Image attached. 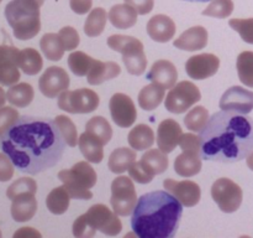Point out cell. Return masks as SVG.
Wrapping results in <instances>:
<instances>
[{"label": "cell", "instance_id": "cell-56", "mask_svg": "<svg viewBox=\"0 0 253 238\" xmlns=\"http://www.w3.org/2000/svg\"><path fill=\"white\" fill-rule=\"evenodd\" d=\"M35 1H36V2H37V4H39V5H40V6H41V5H42V4H43V2H44V0H35Z\"/></svg>", "mask_w": 253, "mask_h": 238}, {"label": "cell", "instance_id": "cell-30", "mask_svg": "<svg viewBox=\"0 0 253 238\" xmlns=\"http://www.w3.org/2000/svg\"><path fill=\"white\" fill-rule=\"evenodd\" d=\"M35 91L31 84L22 83L14 84L6 92V99L10 104L17 108H25L34 101Z\"/></svg>", "mask_w": 253, "mask_h": 238}, {"label": "cell", "instance_id": "cell-53", "mask_svg": "<svg viewBox=\"0 0 253 238\" xmlns=\"http://www.w3.org/2000/svg\"><path fill=\"white\" fill-rule=\"evenodd\" d=\"M6 101H7V99H6V93H5L4 89H2L1 87H0V108H1V107H4L5 102H6Z\"/></svg>", "mask_w": 253, "mask_h": 238}, {"label": "cell", "instance_id": "cell-1", "mask_svg": "<svg viewBox=\"0 0 253 238\" xmlns=\"http://www.w3.org/2000/svg\"><path fill=\"white\" fill-rule=\"evenodd\" d=\"M67 143L56 120L22 116L0 135V148L24 174H37L53 168L63 156Z\"/></svg>", "mask_w": 253, "mask_h": 238}, {"label": "cell", "instance_id": "cell-9", "mask_svg": "<svg viewBox=\"0 0 253 238\" xmlns=\"http://www.w3.org/2000/svg\"><path fill=\"white\" fill-rule=\"evenodd\" d=\"M137 201V193L131 178L119 176L111 182L110 203L116 215L123 217L130 216Z\"/></svg>", "mask_w": 253, "mask_h": 238}, {"label": "cell", "instance_id": "cell-27", "mask_svg": "<svg viewBox=\"0 0 253 238\" xmlns=\"http://www.w3.org/2000/svg\"><path fill=\"white\" fill-rule=\"evenodd\" d=\"M127 140L133 150H146V149H150L155 143V133L151 126L146 124H137L128 133Z\"/></svg>", "mask_w": 253, "mask_h": 238}, {"label": "cell", "instance_id": "cell-34", "mask_svg": "<svg viewBox=\"0 0 253 238\" xmlns=\"http://www.w3.org/2000/svg\"><path fill=\"white\" fill-rule=\"evenodd\" d=\"M40 47H41L42 52L46 56L47 60L49 61H59L64 55V47L62 45L61 39H59L58 34H44L42 36L41 41H40Z\"/></svg>", "mask_w": 253, "mask_h": 238}, {"label": "cell", "instance_id": "cell-12", "mask_svg": "<svg viewBox=\"0 0 253 238\" xmlns=\"http://www.w3.org/2000/svg\"><path fill=\"white\" fill-rule=\"evenodd\" d=\"M71 84L68 73L64 68L51 66L43 72L39 79V88L47 98H56L63 91H67Z\"/></svg>", "mask_w": 253, "mask_h": 238}, {"label": "cell", "instance_id": "cell-38", "mask_svg": "<svg viewBox=\"0 0 253 238\" xmlns=\"http://www.w3.org/2000/svg\"><path fill=\"white\" fill-rule=\"evenodd\" d=\"M209 112L203 106H197L190 109L184 118V124L189 130L202 131L209 120Z\"/></svg>", "mask_w": 253, "mask_h": 238}, {"label": "cell", "instance_id": "cell-51", "mask_svg": "<svg viewBox=\"0 0 253 238\" xmlns=\"http://www.w3.org/2000/svg\"><path fill=\"white\" fill-rule=\"evenodd\" d=\"M19 52V49L12 45H0V62L6 61V60L17 61Z\"/></svg>", "mask_w": 253, "mask_h": 238}, {"label": "cell", "instance_id": "cell-52", "mask_svg": "<svg viewBox=\"0 0 253 238\" xmlns=\"http://www.w3.org/2000/svg\"><path fill=\"white\" fill-rule=\"evenodd\" d=\"M14 237H41V233L31 227H24L16 231L14 233Z\"/></svg>", "mask_w": 253, "mask_h": 238}, {"label": "cell", "instance_id": "cell-10", "mask_svg": "<svg viewBox=\"0 0 253 238\" xmlns=\"http://www.w3.org/2000/svg\"><path fill=\"white\" fill-rule=\"evenodd\" d=\"M202 99L199 88L190 81L174 84L165 97V107L173 114H182Z\"/></svg>", "mask_w": 253, "mask_h": 238}, {"label": "cell", "instance_id": "cell-5", "mask_svg": "<svg viewBox=\"0 0 253 238\" xmlns=\"http://www.w3.org/2000/svg\"><path fill=\"white\" fill-rule=\"evenodd\" d=\"M5 17L14 36L21 41L34 39L41 30L40 5L35 0H11L5 6Z\"/></svg>", "mask_w": 253, "mask_h": 238}, {"label": "cell", "instance_id": "cell-16", "mask_svg": "<svg viewBox=\"0 0 253 238\" xmlns=\"http://www.w3.org/2000/svg\"><path fill=\"white\" fill-rule=\"evenodd\" d=\"M163 186L168 192L172 193L185 207H193L198 205L202 197V190L197 182L190 180L175 181L173 178H166Z\"/></svg>", "mask_w": 253, "mask_h": 238}, {"label": "cell", "instance_id": "cell-41", "mask_svg": "<svg viewBox=\"0 0 253 238\" xmlns=\"http://www.w3.org/2000/svg\"><path fill=\"white\" fill-rule=\"evenodd\" d=\"M57 125H58L59 130H61L62 135H63L64 140L68 144L71 148H74V146L78 144V133H77V128L74 125L73 121L68 118L67 116H63V114H59L54 118Z\"/></svg>", "mask_w": 253, "mask_h": 238}, {"label": "cell", "instance_id": "cell-11", "mask_svg": "<svg viewBox=\"0 0 253 238\" xmlns=\"http://www.w3.org/2000/svg\"><path fill=\"white\" fill-rule=\"evenodd\" d=\"M211 197L222 212L234 213L241 206L244 192L235 181L221 178L212 183Z\"/></svg>", "mask_w": 253, "mask_h": 238}, {"label": "cell", "instance_id": "cell-44", "mask_svg": "<svg viewBox=\"0 0 253 238\" xmlns=\"http://www.w3.org/2000/svg\"><path fill=\"white\" fill-rule=\"evenodd\" d=\"M58 35L66 51H73L74 49L78 47L79 42H81L78 31L72 26H64L63 29L59 30Z\"/></svg>", "mask_w": 253, "mask_h": 238}, {"label": "cell", "instance_id": "cell-47", "mask_svg": "<svg viewBox=\"0 0 253 238\" xmlns=\"http://www.w3.org/2000/svg\"><path fill=\"white\" fill-rule=\"evenodd\" d=\"M14 163L11 159L2 151L0 153V181L1 182H6V181L11 180L14 176Z\"/></svg>", "mask_w": 253, "mask_h": 238}, {"label": "cell", "instance_id": "cell-40", "mask_svg": "<svg viewBox=\"0 0 253 238\" xmlns=\"http://www.w3.org/2000/svg\"><path fill=\"white\" fill-rule=\"evenodd\" d=\"M234 11V1L232 0H212L209 6L203 10L202 14L205 16L216 17V19H226Z\"/></svg>", "mask_w": 253, "mask_h": 238}, {"label": "cell", "instance_id": "cell-22", "mask_svg": "<svg viewBox=\"0 0 253 238\" xmlns=\"http://www.w3.org/2000/svg\"><path fill=\"white\" fill-rule=\"evenodd\" d=\"M121 73V68L116 62L99 61L95 60L90 71L86 74V81L91 86H98L105 81L113 79Z\"/></svg>", "mask_w": 253, "mask_h": 238}, {"label": "cell", "instance_id": "cell-48", "mask_svg": "<svg viewBox=\"0 0 253 238\" xmlns=\"http://www.w3.org/2000/svg\"><path fill=\"white\" fill-rule=\"evenodd\" d=\"M179 146L182 150H193L200 153V138L195 134H182L179 140Z\"/></svg>", "mask_w": 253, "mask_h": 238}, {"label": "cell", "instance_id": "cell-8", "mask_svg": "<svg viewBox=\"0 0 253 238\" xmlns=\"http://www.w3.org/2000/svg\"><path fill=\"white\" fill-rule=\"evenodd\" d=\"M100 103L98 93L89 88L63 91L58 97L59 109L71 114H86L95 111Z\"/></svg>", "mask_w": 253, "mask_h": 238}, {"label": "cell", "instance_id": "cell-46", "mask_svg": "<svg viewBox=\"0 0 253 238\" xmlns=\"http://www.w3.org/2000/svg\"><path fill=\"white\" fill-rule=\"evenodd\" d=\"M20 118L19 112L12 107H1L0 108V135L5 133L11 125L16 123Z\"/></svg>", "mask_w": 253, "mask_h": 238}, {"label": "cell", "instance_id": "cell-7", "mask_svg": "<svg viewBox=\"0 0 253 238\" xmlns=\"http://www.w3.org/2000/svg\"><path fill=\"white\" fill-rule=\"evenodd\" d=\"M108 46L123 55V61L130 74L141 76L147 68V59L143 51V44L138 39L126 35H111Z\"/></svg>", "mask_w": 253, "mask_h": 238}, {"label": "cell", "instance_id": "cell-50", "mask_svg": "<svg viewBox=\"0 0 253 238\" xmlns=\"http://www.w3.org/2000/svg\"><path fill=\"white\" fill-rule=\"evenodd\" d=\"M69 6L76 14L84 15L91 10L93 0H69Z\"/></svg>", "mask_w": 253, "mask_h": 238}, {"label": "cell", "instance_id": "cell-54", "mask_svg": "<svg viewBox=\"0 0 253 238\" xmlns=\"http://www.w3.org/2000/svg\"><path fill=\"white\" fill-rule=\"evenodd\" d=\"M246 161H247V166H249L250 169L253 171V150L250 153V155L246 158Z\"/></svg>", "mask_w": 253, "mask_h": 238}, {"label": "cell", "instance_id": "cell-37", "mask_svg": "<svg viewBox=\"0 0 253 238\" xmlns=\"http://www.w3.org/2000/svg\"><path fill=\"white\" fill-rule=\"evenodd\" d=\"M239 78L245 86L253 88V52L244 51L239 55L236 62Z\"/></svg>", "mask_w": 253, "mask_h": 238}, {"label": "cell", "instance_id": "cell-20", "mask_svg": "<svg viewBox=\"0 0 253 238\" xmlns=\"http://www.w3.org/2000/svg\"><path fill=\"white\" fill-rule=\"evenodd\" d=\"M208 30L203 26H193L183 32L178 39L174 40L173 45L183 51H198L207 47Z\"/></svg>", "mask_w": 253, "mask_h": 238}, {"label": "cell", "instance_id": "cell-55", "mask_svg": "<svg viewBox=\"0 0 253 238\" xmlns=\"http://www.w3.org/2000/svg\"><path fill=\"white\" fill-rule=\"evenodd\" d=\"M184 1H190V2H207V1H211V0H184Z\"/></svg>", "mask_w": 253, "mask_h": 238}, {"label": "cell", "instance_id": "cell-45", "mask_svg": "<svg viewBox=\"0 0 253 238\" xmlns=\"http://www.w3.org/2000/svg\"><path fill=\"white\" fill-rule=\"evenodd\" d=\"M128 174H130V178L138 183H150L153 180V178H155L146 169V166L141 163V160L133 161L131 164L130 168H128Z\"/></svg>", "mask_w": 253, "mask_h": 238}, {"label": "cell", "instance_id": "cell-32", "mask_svg": "<svg viewBox=\"0 0 253 238\" xmlns=\"http://www.w3.org/2000/svg\"><path fill=\"white\" fill-rule=\"evenodd\" d=\"M71 195L64 186L53 188L46 197V206L53 215H63L69 208Z\"/></svg>", "mask_w": 253, "mask_h": 238}, {"label": "cell", "instance_id": "cell-33", "mask_svg": "<svg viewBox=\"0 0 253 238\" xmlns=\"http://www.w3.org/2000/svg\"><path fill=\"white\" fill-rule=\"evenodd\" d=\"M108 12L103 7H95L89 12L84 24V32L88 37H98L103 34L108 21Z\"/></svg>", "mask_w": 253, "mask_h": 238}, {"label": "cell", "instance_id": "cell-13", "mask_svg": "<svg viewBox=\"0 0 253 238\" xmlns=\"http://www.w3.org/2000/svg\"><path fill=\"white\" fill-rule=\"evenodd\" d=\"M111 118L120 128H130L137 118L135 103L125 93H115L109 102Z\"/></svg>", "mask_w": 253, "mask_h": 238}, {"label": "cell", "instance_id": "cell-49", "mask_svg": "<svg viewBox=\"0 0 253 238\" xmlns=\"http://www.w3.org/2000/svg\"><path fill=\"white\" fill-rule=\"evenodd\" d=\"M125 2L131 5L138 15L148 14L155 6V0H125Z\"/></svg>", "mask_w": 253, "mask_h": 238}, {"label": "cell", "instance_id": "cell-43", "mask_svg": "<svg viewBox=\"0 0 253 238\" xmlns=\"http://www.w3.org/2000/svg\"><path fill=\"white\" fill-rule=\"evenodd\" d=\"M229 25L231 29L239 32L245 42L253 45V17H250V19H231L229 21Z\"/></svg>", "mask_w": 253, "mask_h": 238}, {"label": "cell", "instance_id": "cell-23", "mask_svg": "<svg viewBox=\"0 0 253 238\" xmlns=\"http://www.w3.org/2000/svg\"><path fill=\"white\" fill-rule=\"evenodd\" d=\"M202 170L200 153L193 150H183L174 160V171L183 178H192Z\"/></svg>", "mask_w": 253, "mask_h": 238}, {"label": "cell", "instance_id": "cell-31", "mask_svg": "<svg viewBox=\"0 0 253 238\" xmlns=\"http://www.w3.org/2000/svg\"><path fill=\"white\" fill-rule=\"evenodd\" d=\"M141 163L153 176L163 174L169 165L167 154L163 153L161 149H150L146 151L141 158Z\"/></svg>", "mask_w": 253, "mask_h": 238}, {"label": "cell", "instance_id": "cell-17", "mask_svg": "<svg viewBox=\"0 0 253 238\" xmlns=\"http://www.w3.org/2000/svg\"><path fill=\"white\" fill-rule=\"evenodd\" d=\"M183 131L174 119L167 118L162 120L157 129V145L163 153L169 154L179 145Z\"/></svg>", "mask_w": 253, "mask_h": 238}, {"label": "cell", "instance_id": "cell-42", "mask_svg": "<svg viewBox=\"0 0 253 238\" xmlns=\"http://www.w3.org/2000/svg\"><path fill=\"white\" fill-rule=\"evenodd\" d=\"M24 192H37V183L34 178H20L19 180L14 181L11 185L7 187L6 190V196L9 200L16 197L17 195Z\"/></svg>", "mask_w": 253, "mask_h": 238}, {"label": "cell", "instance_id": "cell-15", "mask_svg": "<svg viewBox=\"0 0 253 238\" xmlns=\"http://www.w3.org/2000/svg\"><path fill=\"white\" fill-rule=\"evenodd\" d=\"M220 67V59L212 54H200L189 57L185 63L187 74L193 79H207L216 74Z\"/></svg>", "mask_w": 253, "mask_h": 238}, {"label": "cell", "instance_id": "cell-14", "mask_svg": "<svg viewBox=\"0 0 253 238\" xmlns=\"http://www.w3.org/2000/svg\"><path fill=\"white\" fill-rule=\"evenodd\" d=\"M221 111L249 114L253 111V92L241 86H234L227 89L219 103Z\"/></svg>", "mask_w": 253, "mask_h": 238}, {"label": "cell", "instance_id": "cell-57", "mask_svg": "<svg viewBox=\"0 0 253 238\" xmlns=\"http://www.w3.org/2000/svg\"><path fill=\"white\" fill-rule=\"evenodd\" d=\"M0 237H1V231H0Z\"/></svg>", "mask_w": 253, "mask_h": 238}, {"label": "cell", "instance_id": "cell-3", "mask_svg": "<svg viewBox=\"0 0 253 238\" xmlns=\"http://www.w3.org/2000/svg\"><path fill=\"white\" fill-rule=\"evenodd\" d=\"M183 205L167 190L151 191L138 198L131 227L140 238H170L177 233Z\"/></svg>", "mask_w": 253, "mask_h": 238}, {"label": "cell", "instance_id": "cell-2", "mask_svg": "<svg viewBox=\"0 0 253 238\" xmlns=\"http://www.w3.org/2000/svg\"><path fill=\"white\" fill-rule=\"evenodd\" d=\"M199 138L202 159L239 163L253 150V119L235 112H216L200 131Z\"/></svg>", "mask_w": 253, "mask_h": 238}, {"label": "cell", "instance_id": "cell-6", "mask_svg": "<svg viewBox=\"0 0 253 238\" xmlns=\"http://www.w3.org/2000/svg\"><path fill=\"white\" fill-rule=\"evenodd\" d=\"M57 176L63 182L72 198L90 200L93 197L90 188L95 186L98 176L88 160L78 161L71 169L59 171Z\"/></svg>", "mask_w": 253, "mask_h": 238}, {"label": "cell", "instance_id": "cell-18", "mask_svg": "<svg viewBox=\"0 0 253 238\" xmlns=\"http://www.w3.org/2000/svg\"><path fill=\"white\" fill-rule=\"evenodd\" d=\"M146 30H147L148 36L153 41L165 44V42L170 41L174 37L175 24L167 15L158 14L148 20Z\"/></svg>", "mask_w": 253, "mask_h": 238}, {"label": "cell", "instance_id": "cell-29", "mask_svg": "<svg viewBox=\"0 0 253 238\" xmlns=\"http://www.w3.org/2000/svg\"><path fill=\"white\" fill-rule=\"evenodd\" d=\"M133 161H136L135 150L130 148H118L110 154L108 166L111 173L123 174L128 170Z\"/></svg>", "mask_w": 253, "mask_h": 238}, {"label": "cell", "instance_id": "cell-19", "mask_svg": "<svg viewBox=\"0 0 253 238\" xmlns=\"http://www.w3.org/2000/svg\"><path fill=\"white\" fill-rule=\"evenodd\" d=\"M178 72L174 64L168 60H158L151 67L147 73V79L163 88H172L177 83Z\"/></svg>", "mask_w": 253, "mask_h": 238}, {"label": "cell", "instance_id": "cell-36", "mask_svg": "<svg viewBox=\"0 0 253 238\" xmlns=\"http://www.w3.org/2000/svg\"><path fill=\"white\" fill-rule=\"evenodd\" d=\"M95 59L90 57L89 55H86L85 52L82 51H74L72 52L68 56V66L71 68V71L73 72L76 76L78 77H84L88 74V72L90 71L91 66H93Z\"/></svg>", "mask_w": 253, "mask_h": 238}, {"label": "cell", "instance_id": "cell-39", "mask_svg": "<svg viewBox=\"0 0 253 238\" xmlns=\"http://www.w3.org/2000/svg\"><path fill=\"white\" fill-rule=\"evenodd\" d=\"M17 61L6 60L0 62V84L11 87L16 84L20 79V71Z\"/></svg>", "mask_w": 253, "mask_h": 238}, {"label": "cell", "instance_id": "cell-4", "mask_svg": "<svg viewBox=\"0 0 253 238\" xmlns=\"http://www.w3.org/2000/svg\"><path fill=\"white\" fill-rule=\"evenodd\" d=\"M118 216L103 203L93 205L84 215L79 216L74 221V237H94L98 231L110 237H115L123 230V223Z\"/></svg>", "mask_w": 253, "mask_h": 238}, {"label": "cell", "instance_id": "cell-35", "mask_svg": "<svg viewBox=\"0 0 253 238\" xmlns=\"http://www.w3.org/2000/svg\"><path fill=\"white\" fill-rule=\"evenodd\" d=\"M85 130L96 136L104 145L108 144L113 138V129H111L110 123L101 116L89 119L88 123L85 124Z\"/></svg>", "mask_w": 253, "mask_h": 238}, {"label": "cell", "instance_id": "cell-58", "mask_svg": "<svg viewBox=\"0 0 253 238\" xmlns=\"http://www.w3.org/2000/svg\"><path fill=\"white\" fill-rule=\"evenodd\" d=\"M0 2H1V0H0Z\"/></svg>", "mask_w": 253, "mask_h": 238}, {"label": "cell", "instance_id": "cell-25", "mask_svg": "<svg viewBox=\"0 0 253 238\" xmlns=\"http://www.w3.org/2000/svg\"><path fill=\"white\" fill-rule=\"evenodd\" d=\"M78 145L83 156L89 163H101L104 158V144L96 136L85 130L79 136Z\"/></svg>", "mask_w": 253, "mask_h": 238}, {"label": "cell", "instance_id": "cell-26", "mask_svg": "<svg viewBox=\"0 0 253 238\" xmlns=\"http://www.w3.org/2000/svg\"><path fill=\"white\" fill-rule=\"evenodd\" d=\"M166 88L157 83H151L143 87L138 93V104L143 111H155L165 99Z\"/></svg>", "mask_w": 253, "mask_h": 238}, {"label": "cell", "instance_id": "cell-28", "mask_svg": "<svg viewBox=\"0 0 253 238\" xmlns=\"http://www.w3.org/2000/svg\"><path fill=\"white\" fill-rule=\"evenodd\" d=\"M17 64L25 74L35 76L39 73L43 67V60L37 50L27 47L21 50L17 56Z\"/></svg>", "mask_w": 253, "mask_h": 238}, {"label": "cell", "instance_id": "cell-21", "mask_svg": "<svg viewBox=\"0 0 253 238\" xmlns=\"http://www.w3.org/2000/svg\"><path fill=\"white\" fill-rule=\"evenodd\" d=\"M36 193L24 192L12 198L11 217L16 222H27L35 216L37 211Z\"/></svg>", "mask_w": 253, "mask_h": 238}, {"label": "cell", "instance_id": "cell-24", "mask_svg": "<svg viewBox=\"0 0 253 238\" xmlns=\"http://www.w3.org/2000/svg\"><path fill=\"white\" fill-rule=\"evenodd\" d=\"M137 11L128 4L114 5L109 11L108 16L111 25L116 29L127 30L135 26L137 22Z\"/></svg>", "mask_w": 253, "mask_h": 238}]
</instances>
